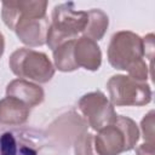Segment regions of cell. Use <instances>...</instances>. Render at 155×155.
<instances>
[{"label": "cell", "mask_w": 155, "mask_h": 155, "mask_svg": "<svg viewBox=\"0 0 155 155\" xmlns=\"http://www.w3.org/2000/svg\"><path fill=\"white\" fill-rule=\"evenodd\" d=\"M48 2L45 0L8 1L1 5V18L13 30L19 41L29 47L46 44L50 21L46 15Z\"/></svg>", "instance_id": "6da1fadb"}, {"label": "cell", "mask_w": 155, "mask_h": 155, "mask_svg": "<svg viewBox=\"0 0 155 155\" xmlns=\"http://www.w3.org/2000/svg\"><path fill=\"white\" fill-rule=\"evenodd\" d=\"M109 64L117 70H125L128 76L147 82L149 67L144 58L143 38L130 30H120L113 34L107 50Z\"/></svg>", "instance_id": "7a4b0ae2"}, {"label": "cell", "mask_w": 155, "mask_h": 155, "mask_svg": "<svg viewBox=\"0 0 155 155\" xmlns=\"http://www.w3.org/2000/svg\"><path fill=\"white\" fill-rule=\"evenodd\" d=\"M139 139L137 124L127 116L117 115L116 120L93 136V148L97 155H120L136 148Z\"/></svg>", "instance_id": "3957f363"}, {"label": "cell", "mask_w": 155, "mask_h": 155, "mask_svg": "<svg viewBox=\"0 0 155 155\" xmlns=\"http://www.w3.org/2000/svg\"><path fill=\"white\" fill-rule=\"evenodd\" d=\"M87 24V11H79L71 1L58 4L53 7L46 45L52 51L62 44L76 40Z\"/></svg>", "instance_id": "277c9868"}, {"label": "cell", "mask_w": 155, "mask_h": 155, "mask_svg": "<svg viewBox=\"0 0 155 155\" xmlns=\"http://www.w3.org/2000/svg\"><path fill=\"white\" fill-rule=\"evenodd\" d=\"M8 65L18 79L38 84H46L54 75V67L47 54L27 47L13 51L8 58Z\"/></svg>", "instance_id": "5b68a950"}, {"label": "cell", "mask_w": 155, "mask_h": 155, "mask_svg": "<svg viewBox=\"0 0 155 155\" xmlns=\"http://www.w3.org/2000/svg\"><path fill=\"white\" fill-rule=\"evenodd\" d=\"M109 101L116 107H143L151 101V88L147 82L137 81L128 75H113L107 82Z\"/></svg>", "instance_id": "8992f818"}, {"label": "cell", "mask_w": 155, "mask_h": 155, "mask_svg": "<svg viewBox=\"0 0 155 155\" xmlns=\"http://www.w3.org/2000/svg\"><path fill=\"white\" fill-rule=\"evenodd\" d=\"M44 147L42 133L33 128L0 130V155H39Z\"/></svg>", "instance_id": "52a82bcc"}, {"label": "cell", "mask_w": 155, "mask_h": 155, "mask_svg": "<svg viewBox=\"0 0 155 155\" xmlns=\"http://www.w3.org/2000/svg\"><path fill=\"white\" fill-rule=\"evenodd\" d=\"M78 109L85 117L87 125L97 132L113 124L117 117L114 105L102 91L84 94L78 102Z\"/></svg>", "instance_id": "ba28073f"}, {"label": "cell", "mask_w": 155, "mask_h": 155, "mask_svg": "<svg viewBox=\"0 0 155 155\" xmlns=\"http://www.w3.org/2000/svg\"><path fill=\"white\" fill-rule=\"evenodd\" d=\"M74 59L78 68L96 71L102 64V51L98 44L86 36H80L74 42Z\"/></svg>", "instance_id": "9c48e42d"}, {"label": "cell", "mask_w": 155, "mask_h": 155, "mask_svg": "<svg viewBox=\"0 0 155 155\" xmlns=\"http://www.w3.org/2000/svg\"><path fill=\"white\" fill-rule=\"evenodd\" d=\"M6 96L17 98L29 108H34L44 102L45 92L42 87L35 82L25 79H15L7 84Z\"/></svg>", "instance_id": "30bf717a"}, {"label": "cell", "mask_w": 155, "mask_h": 155, "mask_svg": "<svg viewBox=\"0 0 155 155\" xmlns=\"http://www.w3.org/2000/svg\"><path fill=\"white\" fill-rule=\"evenodd\" d=\"M30 114V108L13 97L0 99V125L15 127L27 122Z\"/></svg>", "instance_id": "8fae6325"}, {"label": "cell", "mask_w": 155, "mask_h": 155, "mask_svg": "<svg viewBox=\"0 0 155 155\" xmlns=\"http://www.w3.org/2000/svg\"><path fill=\"white\" fill-rule=\"evenodd\" d=\"M108 27H109L108 15L99 8H92L87 11V24L85 27V30L82 31V36H86L97 42L103 39Z\"/></svg>", "instance_id": "7c38bea8"}, {"label": "cell", "mask_w": 155, "mask_h": 155, "mask_svg": "<svg viewBox=\"0 0 155 155\" xmlns=\"http://www.w3.org/2000/svg\"><path fill=\"white\" fill-rule=\"evenodd\" d=\"M74 42L75 40L67 41L52 51L54 69H58L59 71H64V73H69L79 69L74 59Z\"/></svg>", "instance_id": "4fadbf2b"}, {"label": "cell", "mask_w": 155, "mask_h": 155, "mask_svg": "<svg viewBox=\"0 0 155 155\" xmlns=\"http://www.w3.org/2000/svg\"><path fill=\"white\" fill-rule=\"evenodd\" d=\"M74 153L75 155H97L93 148V134L87 131L79 133L74 140Z\"/></svg>", "instance_id": "5bb4252c"}, {"label": "cell", "mask_w": 155, "mask_h": 155, "mask_svg": "<svg viewBox=\"0 0 155 155\" xmlns=\"http://www.w3.org/2000/svg\"><path fill=\"white\" fill-rule=\"evenodd\" d=\"M154 116L155 113L154 110H150L147 115H144V117L140 121V130H142V136L145 143H150V144H155V132H154Z\"/></svg>", "instance_id": "9a60e30c"}, {"label": "cell", "mask_w": 155, "mask_h": 155, "mask_svg": "<svg viewBox=\"0 0 155 155\" xmlns=\"http://www.w3.org/2000/svg\"><path fill=\"white\" fill-rule=\"evenodd\" d=\"M143 46H144V57L150 61V65H153V57H154V34H148L143 38Z\"/></svg>", "instance_id": "2e32d148"}, {"label": "cell", "mask_w": 155, "mask_h": 155, "mask_svg": "<svg viewBox=\"0 0 155 155\" xmlns=\"http://www.w3.org/2000/svg\"><path fill=\"white\" fill-rule=\"evenodd\" d=\"M136 155H155V144L142 143L136 148Z\"/></svg>", "instance_id": "e0dca14e"}, {"label": "cell", "mask_w": 155, "mask_h": 155, "mask_svg": "<svg viewBox=\"0 0 155 155\" xmlns=\"http://www.w3.org/2000/svg\"><path fill=\"white\" fill-rule=\"evenodd\" d=\"M4 51H5V38H4L2 33L0 31V58L2 57Z\"/></svg>", "instance_id": "ac0fdd59"}]
</instances>
